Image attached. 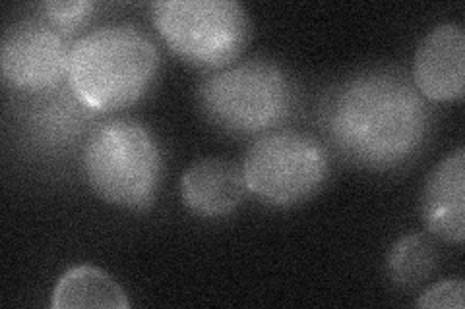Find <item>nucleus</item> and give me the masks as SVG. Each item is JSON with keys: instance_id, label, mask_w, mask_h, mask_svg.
<instances>
[{"instance_id": "nucleus-1", "label": "nucleus", "mask_w": 465, "mask_h": 309, "mask_svg": "<svg viewBox=\"0 0 465 309\" xmlns=\"http://www.w3.org/2000/svg\"><path fill=\"white\" fill-rule=\"evenodd\" d=\"M322 126L353 163L388 170L413 159L429 138L430 112L413 82L394 70H371L328 93Z\"/></svg>"}, {"instance_id": "nucleus-2", "label": "nucleus", "mask_w": 465, "mask_h": 309, "mask_svg": "<svg viewBox=\"0 0 465 309\" xmlns=\"http://www.w3.org/2000/svg\"><path fill=\"white\" fill-rule=\"evenodd\" d=\"M159 51L142 29L114 24L80 37L70 51L68 87L92 112L133 107L150 92Z\"/></svg>"}, {"instance_id": "nucleus-3", "label": "nucleus", "mask_w": 465, "mask_h": 309, "mask_svg": "<svg viewBox=\"0 0 465 309\" xmlns=\"http://www.w3.org/2000/svg\"><path fill=\"white\" fill-rule=\"evenodd\" d=\"M84 174L101 199L121 209L140 211L157 198L163 155L143 124L116 119L97 126L87 138Z\"/></svg>"}, {"instance_id": "nucleus-4", "label": "nucleus", "mask_w": 465, "mask_h": 309, "mask_svg": "<svg viewBox=\"0 0 465 309\" xmlns=\"http://www.w3.org/2000/svg\"><path fill=\"white\" fill-rule=\"evenodd\" d=\"M206 119L232 136H264L295 109V85L278 64L249 61L217 70L200 83Z\"/></svg>"}, {"instance_id": "nucleus-5", "label": "nucleus", "mask_w": 465, "mask_h": 309, "mask_svg": "<svg viewBox=\"0 0 465 309\" xmlns=\"http://www.w3.org/2000/svg\"><path fill=\"white\" fill-rule=\"evenodd\" d=\"M150 10L159 37L194 68L231 66L251 39L249 14L237 0H163Z\"/></svg>"}, {"instance_id": "nucleus-6", "label": "nucleus", "mask_w": 465, "mask_h": 309, "mask_svg": "<svg viewBox=\"0 0 465 309\" xmlns=\"http://www.w3.org/2000/svg\"><path fill=\"white\" fill-rule=\"evenodd\" d=\"M249 191L273 208H293L309 201L324 186L330 172L326 147L293 130L260 136L242 160Z\"/></svg>"}, {"instance_id": "nucleus-7", "label": "nucleus", "mask_w": 465, "mask_h": 309, "mask_svg": "<svg viewBox=\"0 0 465 309\" xmlns=\"http://www.w3.org/2000/svg\"><path fill=\"white\" fill-rule=\"evenodd\" d=\"M68 41L47 22L24 20L6 29L0 45L3 80L14 92L47 93L68 76Z\"/></svg>"}, {"instance_id": "nucleus-8", "label": "nucleus", "mask_w": 465, "mask_h": 309, "mask_svg": "<svg viewBox=\"0 0 465 309\" xmlns=\"http://www.w3.org/2000/svg\"><path fill=\"white\" fill-rule=\"evenodd\" d=\"M413 85L425 101L454 102L465 93V32L442 24L420 39L413 56Z\"/></svg>"}, {"instance_id": "nucleus-9", "label": "nucleus", "mask_w": 465, "mask_h": 309, "mask_svg": "<svg viewBox=\"0 0 465 309\" xmlns=\"http://www.w3.org/2000/svg\"><path fill=\"white\" fill-rule=\"evenodd\" d=\"M420 217L430 234L461 246L465 237V150L460 147L432 169L420 194Z\"/></svg>"}, {"instance_id": "nucleus-10", "label": "nucleus", "mask_w": 465, "mask_h": 309, "mask_svg": "<svg viewBox=\"0 0 465 309\" xmlns=\"http://www.w3.org/2000/svg\"><path fill=\"white\" fill-rule=\"evenodd\" d=\"M246 194L249 186L242 167L225 159H200L181 179L183 203L198 217H227L242 205Z\"/></svg>"}, {"instance_id": "nucleus-11", "label": "nucleus", "mask_w": 465, "mask_h": 309, "mask_svg": "<svg viewBox=\"0 0 465 309\" xmlns=\"http://www.w3.org/2000/svg\"><path fill=\"white\" fill-rule=\"evenodd\" d=\"M53 309H128L126 292L94 265L68 269L53 290Z\"/></svg>"}, {"instance_id": "nucleus-12", "label": "nucleus", "mask_w": 465, "mask_h": 309, "mask_svg": "<svg viewBox=\"0 0 465 309\" xmlns=\"http://www.w3.org/2000/svg\"><path fill=\"white\" fill-rule=\"evenodd\" d=\"M56 90L54 95L45 97L35 107L37 111L32 114V124L35 128V134L43 141L49 140L56 145H64L66 141H72V138L80 136L90 109L72 93L70 87L68 93Z\"/></svg>"}, {"instance_id": "nucleus-13", "label": "nucleus", "mask_w": 465, "mask_h": 309, "mask_svg": "<svg viewBox=\"0 0 465 309\" xmlns=\"http://www.w3.org/2000/svg\"><path fill=\"white\" fill-rule=\"evenodd\" d=\"M439 265V254L423 234H407L390 247L386 271L400 288H417L427 283Z\"/></svg>"}, {"instance_id": "nucleus-14", "label": "nucleus", "mask_w": 465, "mask_h": 309, "mask_svg": "<svg viewBox=\"0 0 465 309\" xmlns=\"http://www.w3.org/2000/svg\"><path fill=\"white\" fill-rule=\"evenodd\" d=\"M95 8L97 5L90 3V0H51V3L39 5L43 22H47L64 37L78 32V29L90 22L94 18Z\"/></svg>"}, {"instance_id": "nucleus-15", "label": "nucleus", "mask_w": 465, "mask_h": 309, "mask_svg": "<svg viewBox=\"0 0 465 309\" xmlns=\"http://www.w3.org/2000/svg\"><path fill=\"white\" fill-rule=\"evenodd\" d=\"M463 296L465 283L461 278H450L427 288L415 305L423 309H463Z\"/></svg>"}]
</instances>
